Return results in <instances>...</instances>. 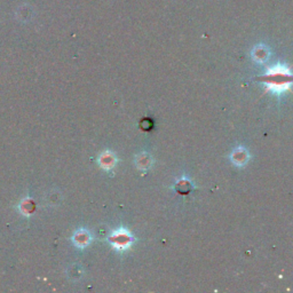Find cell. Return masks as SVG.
Wrapping results in <instances>:
<instances>
[{
	"label": "cell",
	"mask_w": 293,
	"mask_h": 293,
	"mask_svg": "<svg viewBox=\"0 0 293 293\" xmlns=\"http://www.w3.org/2000/svg\"><path fill=\"white\" fill-rule=\"evenodd\" d=\"M261 82L266 85L267 91H271L274 93H283L290 90L293 84V75L287 66L278 65L269 69V71L261 78Z\"/></svg>",
	"instance_id": "cell-1"
},
{
	"label": "cell",
	"mask_w": 293,
	"mask_h": 293,
	"mask_svg": "<svg viewBox=\"0 0 293 293\" xmlns=\"http://www.w3.org/2000/svg\"><path fill=\"white\" fill-rule=\"evenodd\" d=\"M112 239H114V243H115L116 246H117L118 249L129 248V246L130 245V243L133 242L132 236H130L129 232L125 231V230L116 232L115 237Z\"/></svg>",
	"instance_id": "cell-2"
},
{
	"label": "cell",
	"mask_w": 293,
	"mask_h": 293,
	"mask_svg": "<svg viewBox=\"0 0 293 293\" xmlns=\"http://www.w3.org/2000/svg\"><path fill=\"white\" fill-rule=\"evenodd\" d=\"M248 158H249V155H248V153H246V150L243 149V148H238V149H236L231 155L232 163L238 165V166L244 165L246 162H248Z\"/></svg>",
	"instance_id": "cell-3"
}]
</instances>
